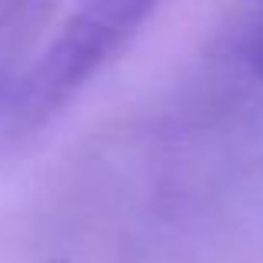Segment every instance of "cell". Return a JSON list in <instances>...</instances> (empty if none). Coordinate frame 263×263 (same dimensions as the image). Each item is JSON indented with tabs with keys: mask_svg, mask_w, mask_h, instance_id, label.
Masks as SVG:
<instances>
[{
	"mask_svg": "<svg viewBox=\"0 0 263 263\" xmlns=\"http://www.w3.org/2000/svg\"><path fill=\"white\" fill-rule=\"evenodd\" d=\"M150 4H84L60 24L40 53L7 84L4 110L17 127H37L60 110L130 37Z\"/></svg>",
	"mask_w": 263,
	"mask_h": 263,
	"instance_id": "1",
	"label": "cell"
},
{
	"mask_svg": "<svg viewBox=\"0 0 263 263\" xmlns=\"http://www.w3.org/2000/svg\"><path fill=\"white\" fill-rule=\"evenodd\" d=\"M253 57H257V67L263 70V27L257 30V37H253Z\"/></svg>",
	"mask_w": 263,
	"mask_h": 263,
	"instance_id": "2",
	"label": "cell"
}]
</instances>
